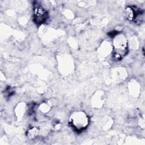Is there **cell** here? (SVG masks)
Here are the masks:
<instances>
[{"label":"cell","mask_w":145,"mask_h":145,"mask_svg":"<svg viewBox=\"0 0 145 145\" xmlns=\"http://www.w3.org/2000/svg\"><path fill=\"white\" fill-rule=\"evenodd\" d=\"M69 123L75 131L80 132L88 126L89 123V118L87 114L84 112H75L71 115Z\"/></svg>","instance_id":"1"},{"label":"cell","mask_w":145,"mask_h":145,"mask_svg":"<svg viewBox=\"0 0 145 145\" xmlns=\"http://www.w3.org/2000/svg\"><path fill=\"white\" fill-rule=\"evenodd\" d=\"M37 133H38L37 129L36 127H33V128L30 129L28 131V132H27V136L29 138L32 139V138H35L36 136Z\"/></svg>","instance_id":"5"},{"label":"cell","mask_w":145,"mask_h":145,"mask_svg":"<svg viewBox=\"0 0 145 145\" xmlns=\"http://www.w3.org/2000/svg\"><path fill=\"white\" fill-rule=\"evenodd\" d=\"M113 41V57L115 60L121 59L127 53V41L126 37L122 35H115Z\"/></svg>","instance_id":"2"},{"label":"cell","mask_w":145,"mask_h":145,"mask_svg":"<svg viewBox=\"0 0 145 145\" xmlns=\"http://www.w3.org/2000/svg\"><path fill=\"white\" fill-rule=\"evenodd\" d=\"M143 15V12L135 6H127L125 9L126 17L130 21L137 22Z\"/></svg>","instance_id":"4"},{"label":"cell","mask_w":145,"mask_h":145,"mask_svg":"<svg viewBox=\"0 0 145 145\" xmlns=\"http://www.w3.org/2000/svg\"><path fill=\"white\" fill-rule=\"evenodd\" d=\"M33 21L36 24H41L46 22L48 19V13L42 6L36 5L33 10Z\"/></svg>","instance_id":"3"}]
</instances>
